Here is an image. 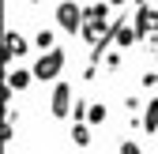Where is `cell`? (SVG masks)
<instances>
[{"label":"cell","instance_id":"1","mask_svg":"<svg viewBox=\"0 0 158 154\" xmlns=\"http://www.w3.org/2000/svg\"><path fill=\"white\" fill-rule=\"evenodd\" d=\"M60 68H64V53H60V49H49L42 60L34 64V75H38V79H56Z\"/></svg>","mask_w":158,"mask_h":154},{"label":"cell","instance_id":"2","mask_svg":"<svg viewBox=\"0 0 158 154\" xmlns=\"http://www.w3.org/2000/svg\"><path fill=\"white\" fill-rule=\"evenodd\" d=\"M49 105H53V117H68V109H72V87L68 83H56Z\"/></svg>","mask_w":158,"mask_h":154},{"label":"cell","instance_id":"3","mask_svg":"<svg viewBox=\"0 0 158 154\" xmlns=\"http://www.w3.org/2000/svg\"><path fill=\"white\" fill-rule=\"evenodd\" d=\"M143 128H147V132H158V98H151V105H147V113H143Z\"/></svg>","mask_w":158,"mask_h":154},{"label":"cell","instance_id":"4","mask_svg":"<svg viewBox=\"0 0 158 154\" xmlns=\"http://www.w3.org/2000/svg\"><path fill=\"white\" fill-rule=\"evenodd\" d=\"M30 87V71L27 68H11V90H27Z\"/></svg>","mask_w":158,"mask_h":154},{"label":"cell","instance_id":"5","mask_svg":"<svg viewBox=\"0 0 158 154\" xmlns=\"http://www.w3.org/2000/svg\"><path fill=\"white\" fill-rule=\"evenodd\" d=\"M87 120H90V124H102V120H106V105H98V102H94V105L87 109Z\"/></svg>","mask_w":158,"mask_h":154},{"label":"cell","instance_id":"6","mask_svg":"<svg viewBox=\"0 0 158 154\" xmlns=\"http://www.w3.org/2000/svg\"><path fill=\"white\" fill-rule=\"evenodd\" d=\"M121 154H139V147L135 143H121Z\"/></svg>","mask_w":158,"mask_h":154}]
</instances>
